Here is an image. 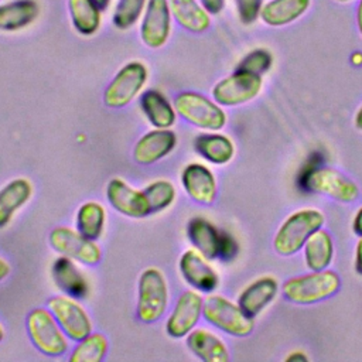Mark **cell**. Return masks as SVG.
<instances>
[{
	"label": "cell",
	"instance_id": "6da1fadb",
	"mask_svg": "<svg viewBox=\"0 0 362 362\" xmlns=\"http://www.w3.org/2000/svg\"><path fill=\"white\" fill-rule=\"evenodd\" d=\"M325 216L317 208H303L290 214L273 238V247L281 256H291L303 249L307 239L324 226Z\"/></svg>",
	"mask_w": 362,
	"mask_h": 362
},
{
	"label": "cell",
	"instance_id": "7a4b0ae2",
	"mask_svg": "<svg viewBox=\"0 0 362 362\" xmlns=\"http://www.w3.org/2000/svg\"><path fill=\"white\" fill-rule=\"evenodd\" d=\"M341 287L339 276L329 269L317 270L287 279L283 296L296 304H314L334 296Z\"/></svg>",
	"mask_w": 362,
	"mask_h": 362
},
{
	"label": "cell",
	"instance_id": "3957f363",
	"mask_svg": "<svg viewBox=\"0 0 362 362\" xmlns=\"http://www.w3.org/2000/svg\"><path fill=\"white\" fill-rule=\"evenodd\" d=\"M175 112L192 126L218 132L226 124V113L215 100L194 90H184L174 99Z\"/></svg>",
	"mask_w": 362,
	"mask_h": 362
},
{
	"label": "cell",
	"instance_id": "277c9868",
	"mask_svg": "<svg viewBox=\"0 0 362 362\" xmlns=\"http://www.w3.org/2000/svg\"><path fill=\"white\" fill-rule=\"evenodd\" d=\"M202 317L211 325L233 337H246L255 328L253 318L239 304L219 294H209L204 298Z\"/></svg>",
	"mask_w": 362,
	"mask_h": 362
},
{
	"label": "cell",
	"instance_id": "5b68a950",
	"mask_svg": "<svg viewBox=\"0 0 362 362\" xmlns=\"http://www.w3.org/2000/svg\"><path fill=\"white\" fill-rule=\"evenodd\" d=\"M168 304V287L163 272L157 267L146 269L139 279L136 313L146 324L160 320Z\"/></svg>",
	"mask_w": 362,
	"mask_h": 362
},
{
	"label": "cell",
	"instance_id": "8992f818",
	"mask_svg": "<svg viewBox=\"0 0 362 362\" xmlns=\"http://www.w3.org/2000/svg\"><path fill=\"white\" fill-rule=\"evenodd\" d=\"M25 324L33 345L41 354L48 356H59L68 351V337L49 310H31L27 315Z\"/></svg>",
	"mask_w": 362,
	"mask_h": 362
},
{
	"label": "cell",
	"instance_id": "52a82bcc",
	"mask_svg": "<svg viewBox=\"0 0 362 362\" xmlns=\"http://www.w3.org/2000/svg\"><path fill=\"white\" fill-rule=\"evenodd\" d=\"M262 88V75L236 68L235 72L218 81L211 93L214 100L221 106H239L253 100Z\"/></svg>",
	"mask_w": 362,
	"mask_h": 362
},
{
	"label": "cell",
	"instance_id": "ba28073f",
	"mask_svg": "<svg viewBox=\"0 0 362 362\" xmlns=\"http://www.w3.org/2000/svg\"><path fill=\"white\" fill-rule=\"evenodd\" d=\"M303 185L308 192L321 194L339 202H354L359 197L358 185L331 167H314L303 178Z\"/></svg>",
	"mask_w": 362,
	"mask_h": 362
},
{
	"label": "cell",
	"instance_id": "9c48e42d",
	"mask_svg": "<svg viewBox=\"0 0 362 362\" xmlns=\"http://www.w3.org/2000/svg\"><path fill=\"white\" fill-rule=\"evenodd\" d=\"M147 75V68L140 61H130L123 65L105 89V105L113 109L129 105L144 88Z\"/></svg>",
	"mask_w": 362,
	"mask_h": 362
},
{
	"label": "cell",
	"instance_id": "30bf717a",
	"mask_svg": "<svg viewBox=\"0 0 362 362\" xmlns=\"http://www.w3.org/2000/svg\"><path fill=\"white\" fill-rule=\"evenodd\" d=\"M49 243L55 252L83 264L93 266L100 262L102 250L95 240L85 238L68 226H57L49 233Z\"/></svg>",
	"mask_w": 362,
	"mask_h": 362
},
{
	"label": "cell",
	"instance_id": "8fae6325",
	"mask_svg": "<svg viewBox=\"0 0 362 362\" xmlns=\"http://www.w3.org/2000/svg\"><path fill=\"white\" fill-rule=\"evenodd\" d=\"M47 305L69 339L78 342L92 332V321L76 298L55 296L48 300Z\"/></svg>",
	"mask_w": 362,
	"mask_h": 362
},
{
	"label": "cell",
	"instance_id": "7c38bea8",
	"mask_svg": "<svg viewBox=\"0 0 362 362\" xmlns=\"http://www.w3.org/2000/svg\"><path fill=\"white\" fill-rule=\"evenodd\" d=\"M204 297L198 290H185L180 294L165 321V331L173 338L187 337L202 317Z\"/></svg>",
	"mask_w": 362,
	"mask_h": 362
},
{
	"label": "cell",
	"instance_id": "4fadbf2b",
	"mask_svg": "<svg viewBox=\"0 0 362 362\" xmlns=\"http://www.w3.org/2000/svg\"><path fill=\"white\" fill-rule=\"evenodd\" d=\"M171 34V10L168 0H147L140 37L144 45L151 49L161 48Z\"/></svg>",
	"mask_w": 362,
	"mask_h": 362
},
{
	"label": "cell",
	"instance_id": "5bb4252c",
	"mask_svg": "<svg viewBox=\"0 0 362 362\" xmlns=\"http://www.w3.org/2000/svg\"><path fill=\"white\" fill-rule=\"evenodd\" d=\"M106 198L113 209L129 218H146L151 214L143 191L134 189L124 180L112 178L106 187Z\"/></svg>",
	"mask_w": 362,
	"mask_h": 362
},
{
	"label": "cell",
	"instance_id": "9a60e30c",
	"mask_svg": "<svg viewBox=\"0 0 362 362\" xmlns=\"http://www.w3.org/2000/svg\"><path fill=\"white\" fill-rule=\"evenodd\" d=\"M178 269L182 279L198 291L211 293L219 284L218 273L197 249H188L181 255Z\"/></svg>",
	"mask_w": 362,
	"mask_h": 362
},
{
	"label": "cell",
	"instance_id": "2e32d148",
	"mask_svg": "<svg viewBox=\"0 0 362 362\" xmlns=\"http://www.w3.org/2000/svg\"><path fill=\"white\" fill-rule=\"evenodd\" d=\"M181 184L191 199L202 205H211L216 198V178L201 163H191L181 173Z\"/></svg>",
	"mask_w": 362,
	"mask_h": 362
},
{
	"label": "cell",
	"instance_id": "e0dca14e",
	"mask_svg": "<svg viewBox=\"0 0 362 362\" xmlns=\"http://www.w3.org/2000/svg\"><path fill=\"white\" fill-rule=\"evenodd\" d=\"M177 144V134L170 129H154L141 136L133 147L139 164H153L165 157Z\"/></svg>",
	"mask_w": 362,
	"mask_h": 362
},
{
	"label": "cell",
	"instance_id": "ac0fdd59",
	"mask_svg": "<svg viewBox=\"0 0 362 362\" xmlns=\"http://www.w3.org/2000/svg\"><path fill=\"white\" fill-rule=\"evenodd\" d=\"M279 281L273 276H263L246 286L239 294L238 304L252 318L257 317L277 296Z\"/></svg>",
	"mask_w": 362,
	"mask_h": 362
},
{
	"label": "cell",
	"instance_id": "d6986e66",
	"mask_svg": "<svg viewBox=\"0 0 362 362\" xmlns=\"http://www.w3.org/2000/svg\"><path fill=\"white\" fill-rule=\"evenodd\" d=\"M223 233L225 232L216 229L209 221L199 216L192 218L187 226L189 242L208 260L219 259Z\"/></svg>",
	"mask_w": 362,
	"mask_h": 362
},
{
	"label": "cell",
	"instance_id": "ffe728a7",
	"mask_svg": "<svg viewBox=\"0 0 362 362\" xmlns=\"http://www.w3.org/2000/svg\"><path fill=\"white\" fill-rule=\"evenodd\" d=\"M55 286L72 298H85L88 296V281L72 259L59 256L51 269Z\"/></svg>",
	"mask_w": 362,
	"mask_h": 362
},
{
	"label": "cell",
	"instance_id": "44dd1931",
	"mask_svg": "<svg viewBox=\"0 0 362 362\" xmlns=\"http://www.w3.org/2000/svg\"><path fill=\"white\" fill-rule=\"evenodd\" d=\"M189 351L204 362H228L229 352L225 342L205 328H194L187 335Z\"/></svg>",
	"mask_w": 362,
	"mask_h": 362
},
{
	"label": "cell",
	"instance_id": "7402d4cb",
	"mask_svg": "<svg viewBox=\"0 0 362 362\" xmlns=\"http://www.w3.org/2000/svg\"><path fill=\"white\" fill-rule=\"evenodd\" d=\"M310 6L311 0H269L260 10V18L269 27L288 25L304 16Z\"/></svg>",
	"mask_w": 362,
	"mask_h": 362
},
{
	"label": "cell",
	"instance_id": "603a6c76",
	"mask_svg": "<svg viewBox=\"0 0 362 362\" xmlns=\"http://www.w3.org/2000/svg\"><path fill=\"white\" fill-rule=\"evenodd\" d=\"M140 107L146 119L156 129H170L175 123V109L164 93L157 89H148L141 93Z\"/></svg>",
	"mask_w": 362,
	"mask_h": 362
},
{
	"label": "cell",
	"instance_id": "cb8c5ba5",
	"mask_svg": "<svg viewBox=\"0 0 362 362\" xmlns=\"http://www.w3.org/2000/svg\"><path fill=\"white\" fill-rule=\"evenodd\" d=\"M40 14L35 0H11L0 4V30L17 31L30 25Z\"/></svg>",
	"mask_w": 362,
	"mask_h": 362
},
{
	"label": "cell",
	"instance_id": "d4e9b609",
	"mask_svg": "<svg viewBox=\"0 0 362 362\" xmlns=\"http://www.w3.org/2000/svg\"><path fill=\"white\" fill-rule=\"evenodd\" d=\"M194 147L206 161L216 165L229 163L235 156L233 141L228 136L216 132L198 134L194 140Z\"/></svg>",
	"mask_w": 362,
	"mask_h": 362
},
{
	"label": "cell",
	"instance_id": "484cf974",
	"mask_svg": "<svg viewBox=\"0 0 362 362\" xmlns=\"http://www.w3.org/2000/svg\"><path fill=\"white\" fill-rule=\"evenodd\" d=\"M171 16L185 30L204 33L211 25V14L197 0H168Z\"/></svg>",
	"mask_w": 362,
	"mask_h": 362
},
{
	"label": "cell",
	"instance_id": "4316f807",
	"mask_svg": "<svg viewBox=\"0 0 362 362\" xmlns=\"http://www.w3.org/2000/svg\"><path fill=\"white\" fill-rule=\"evenodd\" d=\"M33 187L25 178L11 180L0 189V229L7 226L13 215L31 198Z\"/></svg>",
	"mask_w": 362,
	"mask_h": 362
},
{
	"label": "cell",
	"instance_id": "83f0119b",
	"mask_svg": "<svg viewBox=\"0 0 362 362\" xmlns=\"http://www.w3.org/2000/svg\"><path fill=\"white\" fill-rule=\"evenodd\" d=\"M305 266L313 270H324L332 262L334 257V242L331 235L325 229L315 230L303 246Z\"/></svg>",
	"mask_w": 362,
	"mask_h": 362
},
{
	"label": "cell",
	"instance_id": "f1b7e54d",
	"mask_svg": "<svg viewBox=\"0 0 362 362\" xmlns=\"http://www.w3.org/2000/svg\"><path fill=\"white\" fill-rule=\"evenodd\" d=\"M68 10L75 30L82 35H92L100 27V10L92 0H68Z\"/></svg>",
	"mask_w": 362,
	"mask_h": 362
},
{
	"label": "cell",
	"instance_id": "f546056e",
	"mask_svg": "<svg viewBox=\"0 0 362 362\" xmlns=\"http://www.w3.org/2000/svg\"><path fill=\"white\" fill-rule=\"evenodd\" d=\"M105 208L95 201L85 202L76 212V230L90 240H98L105 229Z\"/></svg>",
	"mask_w": 362,
	"mask_h": 362
},
{
	"label": "cell",
	"instance_id": "4dcf8cb0",
	"mask_svg": "<svg viewBox=\"0 0 362 362\" xmlns=\"http://www.w3.org/2000/svg\"><path fill=\"white\" fill-rule=\"evenodd\" d=\"M107 339L100 332H90L71 352V362H100L107 352Z\"/></svg>",
	"mask_w": 362,
	"mask_h": 362
},
{
	"label": "cell",
	"instance_id": "1f68e13d",
	"mask_svg": "<svg viewBox=\"0 0 362 362\" xmlns=\"http://www.w3.org/2000/svg\"><path fill=\"white\" fill-rule=\"evenodd\" d=\"M151 214L168 208L175 199V188L167 180H157L143 189Z\"/></svg>",
	"mask_w": 362,
	"mask_h": 362
},
{
	"label": "cell",
	"instance_id": "d6a6232c",
	"mask_svg": "<svg viewBox=\"0 0 362 362\" xmlns=\"http://www.w3.org/2000/svg\"><path fill=\"white\" fill-rule=\"evenodd\" d=\"M147 0H119L113 11V25L119 30L133 27L144 13Z\"/></svg>",
	"mask_w": 362,
	"mask_h": 362
},
{
	"label": "cell",
	"instance_id": "836d02e7",
	"mask_svg": "<svg viewBox=\"0 0 362 362\" xmlns=\"http://www.w3.org/2000/svg\"><path fill=\"white\" fill-rule=\"evenodd\" d=\"M272 65H273L272 54L269 51L260 48V49H255V51L249 52L246 57H243V59L239 62L238 68L262 75L263 72L269 71Z\"/></svg>",
	"mask_w": 362,
	"mask_h": 362
},
{
	"label": "cell",
	"instance_id": "e575fe53",
	"mask_svg": "<svg viewBox=\"0 0 362 362\" xmlns=\"http://www.w3.org/2000/svg\"><path fill=\"white\" fill-rule=\"evenodd\" d=\"M239 20L243 24H253L260 17L263 0H235Z\"/></svg>",
	"mask_w": 362,
	"mask_h": 362
},
{
	"label": "cell",
	"instance_id": "d590c367",
	"mask_svg": "<svg viewBox=\"0 0 362 362\" xmlns=\"http://www.w3.org/2000/svg\"><path fill=\"white\" fill-rule=\"evenodd\" d=\"M209 14H219L225 7V0H199Z\"/></svg>",
	"mask_w": 362,
	"mask_h": 362
},
{
	"label": "cell",
	"instance_id": "8d00e7d4",
	"mask_svg": "<svg viewBox=\"0 0 362 362\" xmlns=\"http://www.w3.org/2000/svg\"><path fill=\"white\" fill-rule=\"evenodd\" d=\"M355 272L362 276V236H359L355 246Z\"/></svg>",
	"mask_w": 362,
	"mask_h": 362
},
{
	"label": "cell",
	"instance_id": "74e56055",
	"mask_svg": "<svg viewBox=\"0 0 362 362\" xmlns=\"http://www.w3.org/2000/svg\"><path fill=\"white\" fill-rule=\"evenodd\" d=\"M352 229L356 235L362 236V205L355 212V216H354V221H352Z\"/></svg>",
	"mask_w": 362,
	"mask_h": 362
},
{
	"label": "cell",
	"instance_id": "f35d334b",
	"mask_svg": "<svg viewBox=\"0 0 362 362\" xmlns=\"http://www.w3.org/2000/svg\"><path fill=\"white\" fill-rule=\"evenodd\" d=\"M287 362H304V361H308L307 355L303 352V351H296V352H291L287 358H286Z\"/></svg>",
	"mask_w": 362,
	"mask_h": 362
},
{
	"label": "cell",
	"instance_id": "ab89813d",
	"mask_svg": "<svg viewBox=\"0 0 362 362\" xmlns=\"http://www.w3.org/2000/svg\"><path fill=\"white\" fill-rule=\"evenodd\" d=\"M355 18H356V27L362 35V0L358 1L356 6V13H355Z\"/></svg>",
	"mask_w": 362,
	"mask_h": 362
},
{
	"label": "cell",
	"instance_id": "60d3db41",
	"mask_svg": "<svg viewBox=\"0 0 362 362\" xmlns=\"http://www.w3.org/2000/svg\"><path fill=\"white\" fill-rule=\"evenodd\" d=\"M8 273H10V266H8V263H7L4 259L0 257V281H1L3 279H6V277L8 276Z\"/></svg>",
	"mask_w": 362,
	"mask_h": 362
},
{
	"label": "cell",
	"instance_id": "b9f144b4",
	"mask_svg": "<svg viewBox=\"0 0 362 362\" xmlns=\"http://www.w3.org/2000/svg\"><path fill=\"white\" fill-rule=\"evenodd\" d=\"M354 123H355L356 129L362 130V103H361V106L358 107V110H356V113H355V119H354Z\"/></svg>",
	"mask_w": 362,
	"mask_h": 362
},
{
	"label": "cell",
	"instance_id": "7bdbcfd3",
	"mask_svg": "<svg viewBox=\"0 0 362 362\" xmlns=\"http://www.w3.org/2000/svg\"><path fill=\"white\" fill-rule=\"evenodd\" d=\"M351 62H352V65H355V66H361V65H362V52H361V51H355V52L351 55Z\"/></svg>",
	"mask_w": 362,
	"mask_h": 362
},
{
	"label": "cell",
	"instance_id": "ee69618b",
	"mask_svg": "<svg viewBox=\"0 0 362 362\" xmlns=\"http://www.w3.org/2000/svg\"><path fill=\"white\" fill-rule=\"evenodd\" d=\"M93 3H95V6L102 11V10H105V8H107L109 7V4H110V0H92Z\"/></svg>",
	"mask_w": 362,
	"mask_h": 362
},
{
	"label": "cell",
	"instance_id": "f6af8a7d",
	"mask_svg": "<svg viewBox=\"0 0 362 362\" xmlns=\"http://www.w3.org/2000/svg\"><path fill=\"white\" fill-rule=\"evenodd\" d=\"M3 338H4V329H3V327L0 325V342H1Z\"/></svg>",
	"mask_w": 362,
	"mask_h": 362
},
{
	"label": "cell",
	"instance_id": "bcb514c9",
	"mask_svg": "<svg viewBox=\"0 0 362 362\" xmlns=\"http://www.w3.org/2000/svg\"><path fill=\"white\" fill-rule=\"evenodd\" d=\"M334 1H338V3H349L352 0H334Z\"/></svg>",
	"mask_w": 362,
	"mask_h": 362
}]
</instances>
